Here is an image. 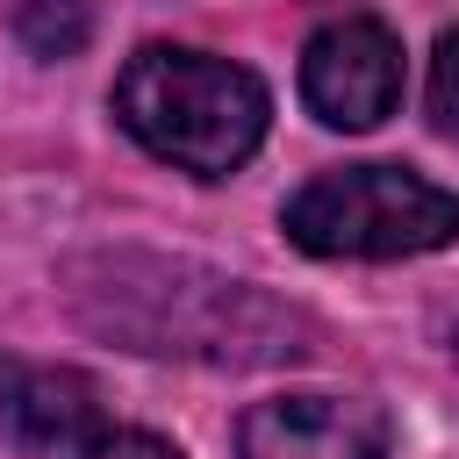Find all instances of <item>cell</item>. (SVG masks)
I'll return each instance as SVG.
<instances>
[{
    "mask_svg": "<svg viewBox=\"0 0 459 459\" xmlns=\"http://www.w3.org/2000/svg\"><path fill=\"white\" fill-rule=\"evenodd\" d=\"M280 230L308 258H423L459 244V194L409 165H330L287 194Z\"/></svg>",
    "mask_w": 459,
    "mask_h": 459,
    "instance_id": "3",
    "label": "cell"
},
{
    "mask_svg": "<svg viewBox=\"0 0 459 459\" xmlns=\"http://www.w3.org/2000/svg\"><path fill=\"white\" fill-rule=\"evenodd\" d=\"M115 122L165 165L194 179H230L273 122V93L258 72L186 50V43H143L115 72Z\"/></svg>",
    "mask_w": 459,
    "mask_h": 459,
    "instance_id": "2",
    "label": "cell"
},
{
    "mask_svg": "<svg viewBox=\"0 0 459 459\" xmlns=\"http://www.w3.org/2000/svg\"><path fill=\"white\" fill-rule=\"evenodd\" d=\"M72 459H179V445L151 437V430H122V423H100Z\"/></svg>",
    "mask_w": 459,
    "mask_h": 459,
    "instance_id": "9",
    "label": "cell"
},
{
    "mask_svg": "<svg viewBox=\"0 0 459 459\" xmlns=\"http://www.w3.org/2000/svg\"><path fill=\"white\" fill-rule=\"evenodd\" d=\"M0 430L22 452H79L100 430V387L72 366L0 359Z\"/></svg>",
    "mask_w": 459,
    "mask_h": 459,
    "instance_id": "6",
    "label": "cell"
},
{
    "mask_svg": "<svg viewBox=\"0 0 459 459\" xmlns=\"http://www.w3.org/2000/svg\"><path fill=\"white\" fill-rule=\"evenodd\" d=\"M14 36L36 57H72L93 36V7L86 0H14Z\"/></svg>",
    "mask_w": 459,
    "mask_h": 459,
    "instance_id": "7",
    "label": "cell"
},
{
    "mask_svg": "<svg viewBox=\"0 0 459 459\" xmlns=\"http://www.w3.org/2000/svg\"><path fill=\"white\" fill-rule=\"evenodd\" d=\"M65 301L86 330L115 337L143 359H201V366H287L316 351V323L280 294L208 273L194 258L151 251H93L65 265Z\"/></svg>",
    "mask_w": 459,
    "mask_h": 459,
    "instance_id": "1",
    "label": "cell"
},
{
    "mask_svg": "<svg viewBox=\"0 0 459 459\" xmlns=\"http://www.w3.org/2000/svg\"><path fill=\"white\" fill-rule=\"evenodd\" d=\"M430 122L459 143V29H445L430 50Z\"/></svg>",
    "mask_w": 459,
    "mask_h": 459,
    "instance_id": "8",
    "label": "cell"
},
{
    "mask_svg": "<svg viewBox=\"0 0 459 459\" xmlns=\"http://www.w3.org/2000/svg\"><path fill=\"white\" fill-rule=\"evenodd\" d=\"M394 423L373 394H273L237 416V459H387Z\"/></svg>",
    "mask_w": 459,
    "mask_h": 459,
    "instance_id": "5",
    "label": "cell"
},
{
    "mask_svg": "<svg viewBox=\"0 0 459 459\" xmlns=\"http://www.w3.org/2000/svg\"><path fill=\"white\" fill-rule=\"evenodd\" d=\"M301 100L323 129H373L402 100V36L380 14H337L301 43Z\"/></svg>",
    "mask_w": 459,
    "mask_h": 459,
    "instance_id": "4",
    "label": "cell"
},
{
    "mask_svg": "<svg viewBox=\"0 0 459 459\" xmlns=\"http://www.w3.org/2000/svg\"><path fill=\"white\" fill-rule=\"evenodd\" d=\"M452 366H459V337H452Z\"/></svg>",
    "mask_w": 459,
    "mask_h": 459,
    "instance_id": "10",
    "label": "cell"
}]
</instances>
